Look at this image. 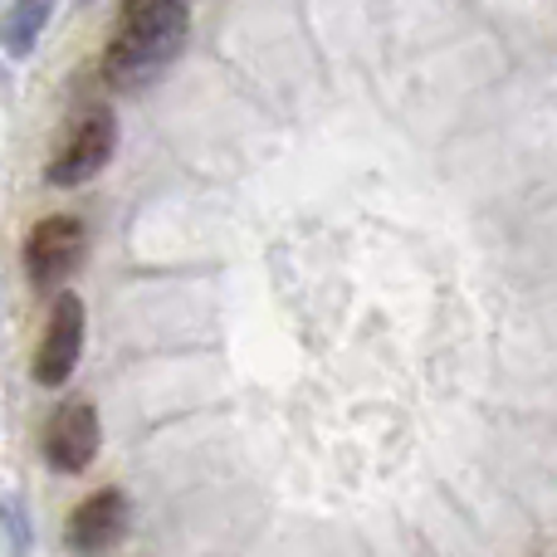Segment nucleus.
Wrapping results in <instances>:
<instances>
[{
  "instance_id": "nucleus-1",
  "label": "nucleus",
  "mask_w": 557,
  "mask_h": 557,
  "mask_svg": "<svg viewBox=\"0 0 557 557\" xmlns=\"http://www.w3.org/2000/svg\"><path fill=\"white\" fill-rule=\"evenodd\" d=\"M186 35H191L186 0H147L137 10H123V25H117V35L103 49L108 88L137 94L152 78H162L166 64L186 49Z\"/></svg>"
},
{
  "instance_id": "nucleus-2",
  "label": "nucleus",
  "mask_w": 557,
  "mask_h": 557,
  "mask_svg": "<svg viewBox=\"0 0 557 557\" xmlns=\"http://www.w3.org/2000/svg\"><path fill=\"white\" fill-rule=\"evenodd\" d=\"M113 147H117V113L113 108H88L64 133V143L54 147V157L45 162V182L59 186V191H74V186L94 182L113 162Z\"/></svg>"
},
{
  "instance_id": "nucleus-3",
  "label": "nucleus",
  "mask_w": 557,
  "mask_h": 557,
  "mask_svg": "<svg viewBox=\"0 0 557 557\" xmlns=\"http://www.w3.org/2000/svg\"><path fill=\"white\" fill-rule=\"evenodd\" d=\"M25 274L39 294H54L59 284H69V274L84 264L88 255V231L74 215H45V221L29 225L25 235Z\"/></svg>"
},
{
  "instance_id": "nucleus-4",
  "label": "nucleus",
  "mask_w": 557,
  "mask_h": 557,
  "mask_svg": "<svg viewBox=\"0 0 557 557\" xmlns=\"http://www.w3.org/2000/svg\"><path fill=\"white\" fill-rule=\"evenodd\" d=\"M84 333H88V313H84V298L78 294H59L49 304V318H45V333H39V347H35V382L39 386H64L69 376L78 372V357H84Z\"/></svg>"
},
{
  "instance_id": "nucleus-5",
  "label": "nucleus",
  "mask_w": 557,
  "mask_h": 557,
  "mask_svg": "<svg viewBox=\"0 0 557 557\" xmlns=\"http://www.w3.org/2000/svg\"><path fill=\"white\" fill-rule=\"evenodd\" d=\"M98 445H103V425H98V406L84 396H69L64 406H54V416L45 421V450L49 470L54 474H84L98 460Z\"/></svg>"
},
{
  "instance_id": "nucleus-6",
  "label": "nucleus",
  "mask_w": 557,
  "mask_h": 557,
  "mask_svg": "<svg viewBox=\"0 0 557 557\" xmlns=\"http://www.w3.org/2000/svg\"><path fill=\"white\" fill-rule=\"evenodd\" d=\"M133 529V504L123 490H94L74 513H69V548L78 557H98L127 539Z\"/></svg>"
},
{
  "instance_id": "nucleus-7",
  "label": "nucleus",
  "mask_w": 557,
  "mask_h": 557,
  "mask_svg": "<svg viewBox=\"0 0 557 557\" xmlns=\"http://www.w3.org/2000/svg\"><path fill=\"white\" fill-rule=\"evenodd\" d=\"M49 15H54V0H15L5 10V20H0V49L10 59H29L39 35H45Z\"/></svg>"
},
{
  "instance_id": "nucleus-8",
  "label": "nucleus",
  "mask_w": 557,
  "mask_h": 557,
  "mask_svg": "<svg viewBox=\"0 0 557 557\" xmlns=\"http://www.w3.org/2000/svg\"><path fill=\"white\" fill-rule=\"evenodd\" d=\"M137 5H147V0H123V10H137Z\"/></svg>"
}]
</instances>
